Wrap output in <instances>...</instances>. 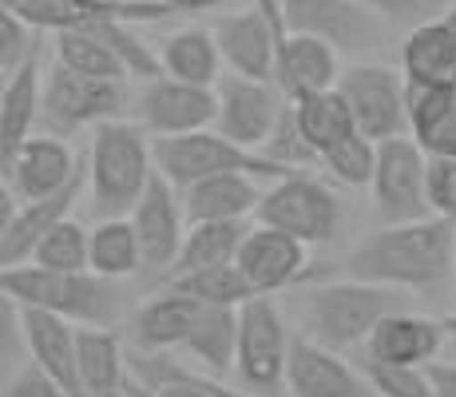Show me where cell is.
Segmentation results:
<instances>
[{
    "label": "cell",
    "instance_id": "cell-1",
    "mask_svg": "<svg viewBox=\"0 0 456 397\" xmlns=\"http://www.w3.org/2000/svg\"><path fill=\"white\" fill-rule=\"evenodd\" d=\"M456 223L441 215L413 219V223H381L362 235L346 254V278L381 282L397 290H436L456 267Z\"/></svg>",
    "mask_w": 456,
    "mask_h": 397
},
{
    "label": "cell",
    "instance_id": "cell-2",
    "mask_svg": "<svg viewBox=\"0 0 456 397\" xmlns=\"http://www.w3.org/2000/svg\"><path fill=\"white\" fill-rule=\"evenodd\" d=\"M409 306H413L409 290L381 286V282H322L302 294L297 334L338 350V354H349V350H365L381 318H389L393 310H409Z\"/></svg>",
    "mask_w": 456,
    "mask_h": 397
},
{
    "label": "cell",
    "instance_id": "cell-3",
    "mask_svg": "<svg viewBox=\"0 0 456 397\" xmlns=\"http://www.w3.org/2000/svg\"><path fill=\"white\" fill-rule=\"evenodd\" d=\"M155 171V144H147L135 123H95L87 144V211L95 219H131Z\"/></svg>",
    "mask_w": 456,
    "mask_h": 397
},
{
    "label": "cell",
    "instance_id": "cell-4",
    "mask_svg": "<svg viewBox=\"0 0 456 397\" xmlns=\"http://www.w3.org/2000/svg\"><path fill=\"white\" fill-rule=\"evenodd\" d=\"M0 290L12 302L60 314L76 326H111L124 314V294L116 278H103L95 270H48L37 262H20V267H4Z\"/></svg>",
    "mask_w": 456,
    "mask_h": 397
},
{
    "label": "cell",
    "instance_id": "cell-5",
    "mask_svg": "<svg viewBox=\"0 0 456 397\" xmlns=\"http://www.w3.org/2000/svg\"><path fill=\"white\" fill-rule=\"evenodd\" d=\"M155 167H159L179 191H187L191 183H199V179H210V175H226V171H242V175L270 179V183L294 171V167L270 159L266 152H254V147H242V144H234V139H226L218 128L155 139Z\"/></svg>",
    "mask_w": 456,
    "mask_h": 397
},
{
    "label": "cell",
    "instance_id": "cell-6",
    "mask_svg": "<svg viewBox=\"0 0 456 397\" xmlns=\"http://www.w3.org/2000/svg\"><path fill=\"white\" fill-rule=\"evenodd\" d=\"M294 334L286 326L278 302L270 294H254L239 306V374L242 390L258 397H278L286 390V366H290Z\"/></svg>",
    "mask_w": 456,
    "mask_h": 397
},
{
    "label": "cell",
    "instance_id": "cell-7",
    "mask_svg": "<svg viewBox=\"0 0 456 397\" xmlns=\"http://www.w3.org/2000/svg\"><path fill=\"white\" fill-rule=\"evenodd\" d=\"M131 95L127 79H95L80 76L72 68L56 64L44 76V112L40 123L52 136H76L84 128H95L103 120H124Z\"/></svg>",
    "mask_w": 456,
    "mask_h": 397
},
{
    "label": "cell",
    "instance_id": "cell-8",
    "mask_svg": "<svg viewBox=\"0 0 456 397\" xmlns=\"http://www.w3.org/2000/svg\"><path fill=\"white\" fill-rule=\"evenodd\" d=\"M377 223H413L428 219V152L413 136H393L377 144V167L370 183Z\"/></svg>",
    "mask_w": 456,
    "mask_h": 397
},
{
    "label": "cell",
    "instance_id": "cell-9",
    "mask_svg": "<svg viewBox=\"0 0 456 397\" xmlns=\"http://www.w3.org/2000/svg\"><path fill=\"white\" fill-rule=\"evenodd\" d=\"M258 223H270L278 231H290L302 243L318 246L330 243L341 227V199L326 179L310 171H290L270 183L258 203Z\"/></svg>",
    "mask_w": 456,
    "mask_h": 397
},
{
    "label": "cell",
    "instance_id": "cell-10",
    "mask_svg": "<svg viewBox=\"0 0 456 397\" xmlns=\"http://www.w3.org/2000/svg\"><path fill=\"white\" fill-rule=\"evenodd\" d=\"M215 92H218L215 128L226 139L254 147V152H262L270 144V136L278 131L286 108H290V95L282 92L278 79H250L239 72H223Z\"/></svg>",
    "mask_w": 456,
    "mask_h": 397
},
{
    "label": "cell",
    "instance_id": "cell-11",
    "mask_svg": "<svg viewBox=\"0 0 456 397\" xmlns=\"http://www.w3.org/2000/svg\"><path fill=\"white\" fill-rule=\"evenodd\" d=\"M409 79L397 68L385 64H354L338 79V92L346 95L349 112L357 120V131L370 139L409 136V108H405Z\"/></svg>",
    "mask_w": 456,
    "mask_h": 397
},
{
    "label": "cell",
    "instance_id": "cell-12",
    "mask_svg": "<svg viewBox=\"0 0 456 397\" xmlns=\"http://www.w3.org/2000/svg\"><path fill=\"white\" fill-rule=\"evenodd\" d=\"M282 12L294 32H310L330 40L338 52H357V56L385 48L393 29L362 0H282Z\"/></svg>",
    "mask_w": 456,
    "mask_h": 397
},
{
    "label": "cell",
    "instance_id": "cell-13",
    "mask_svg": "<svg viewBox=\"0 0 456 397\" xmlns=\"http://www.w3.org/2000/svg\"><path fill=\"white\" fill-rule=\"evenodd\" d=\"M135 116L155 139L203 131L215 128L218 92L207 84H187V79H175L163 72L159 79H147L143 92L135 95Z\"/></svg>",
    "mask_w": 456,
    "mask_h": 397
},
{
    "label": "cell",
    "instance_id": "cell-14",
    "mask_svg": "<svg viewBox=\"0 0 456 397\" xmlns=\"http://www.w3.org/2000/svg\"><path fill=\"white\" fill-rule=\"evenodd\" d=\"M175 183L163 171H155L147 195L139 199V207L131 211V223L139 235V251H143V270L155 278H167L183 251V238H187V211L183 199L175 195Z\"/></svg>",
    "mask_w": 456,
    "mask_h": 397
},
{
    "label": "cell",
    "instance_id": "cell-15",
    "mask_svg": "<svg viewBox=\"0 0 456 397\" xmlns=\"http://www.w3.org/2000/svg\"><path fill=\"white\" fill-rule=\"evenodd\" d=\"M286 393L290 397H377L370 374H357L338 350L294 334L290 366H286Z\"/></svg>",
    "mask_w": 456,
    "mask_h": 397
},
{
    "label": "cell",
    "instance_id": "cell-16",
    "mask_svg": "<svg viewBox=\"0 0 456 397\" xmlns=\"http://www.w3.org/2000/svg\"><path fill=\"white\" fill-rule=\"evenodd\" d=\"M0 175H4V183L16 191V199L28 203V199H48V195H56V191H64L68 183H76L84 171H80V155L64 144V136L44 131V136L24 139L20 152L0 167Z\"/></svg>",
    "mask_w": 456,
    "mask_h": 397
},
{
    "label": "cell",
    "instance_id": "cell-17",
    "mask_svg": "<svg viewBox=\"0 0 456 397\" xmlns=\"http://www.w3.org/2000/svg\"><path fill=\"white\" fill-rule=\"evenodd\" d=\"M302 238H294L290 231H278L270 223L250 227V235L242 238V251H239V267L242 275L250 278V286L258 294H278V290L294 286L297 278L305 275L310 267V254H305Z\"/></svg>",
    "mask_w": 456,
    "mask_h": 397
},
{
    "label": "cell",
    "instance_id": "cell-18",
    "mask_svg": "<svg viewBox=\"0 0 456 397\" xmlns=\"http://www.w3.org/2000/svg\"><path fill=\"white\" fill-rule=\"evenodd\" d=\"M449 330L444 322L413 310H393L389 318L377 322V330L365 342V361H381V366H428L441 358Z\"/></svg>",
    "mask_w": 456,
    "mask_h": 397
},
{
    "label": "cell",
    "instance_id": "cell-19",
    "mask_svg": "<svg viewBox=\"0 0 456 397\" xmlns=\"http://www.w3.org/2000/svg\"><path fill=\"white\" fill-rule=\"evenodd\" d=\"M20 334H24V346H28L32 361H40L72 397H87L84 377H80V338H76V322H68V318H60V314H48V310L20 306Z\"/></svg>",
    "mask_w": 456,
    "mask_h": 397
},
{
    "label": "cell",
    "instance_id": "cell-20",
    "mask_svg": "<svg viewBox=\"0 0 456 397\" xmlns=\"http://www.w3.org/2000/svg\"><path fill=\"white\" fill-rule=\"evenodd\" d=\"M207 302L183 294L175 286H163L155 298H147L135 314H131V342L143 354H167V350H183L187 338L195 334L199 314Z\"/></svg>",
    "mask_w": 456,
    "mask_h": 397
},
{
    "label": "cell",
    "instance_id": "cell-21",
    "mask_svg": "<svg viewBox=\"0 0 456 397\" xmlns=\"http://www.w3.org/2000/svg\"><path fill=\"white\" fill-rule=\"evenodd\" d=\"M84 187H87V171L76 183H68L64 191H56V195L20 203V207L12 211V219L0 223V262H4V267H20V262H28L40 238L72 215V207L80 203Z\"/></svg>",
    "mask_w": 456,
    "mask_h": 397
},
{
    "label": "cell",
    "instance_id": "cell-22",
    "mask_svg": "<svg viewBox=\"0 0 456 397\" xmlns=\"http://www.w3.org/2000/svg\"><path fill=\"white\" fill-rule=\"evenodd\" d=\"M341 72H346V68H341V52L333 48L330 40L286 29L282 48H278V84H282V92L290 95V100L338 87Z\"/></svg>",
    "mask_w": 456,
    "mask_h": 397
},
{
    "label": "cell",
    "instance_id": "cell-23",
    "mask_svg": "<svg viewBox=\"0 0 456 397\" xmlns=\"http://www.w3.org/2000/svg\"><path fill=\"white\" fill-rule=\"evenodd\" d=\"M44 76L48 72H44L40 56H32L28 64H20L12 76H4V92H0V167L20 152V144L40 123Z\"/></svg>",
    "mask_w": 456,
    "mask_h": 397
},
{
    "label": "cell",
    "instance_id": "cell-24",
    "mask_svg": "<svg viewBox=\"0 0 456 397\" xmlns=\"http://www.w3.org/2000/svg\"><path fill=\"white\" fill-rule=\"evenodd\" d=\"M80 338V377L87 397H127L131 358L111 326H76Z\"/></svg>",
    "mask_w": 456,
    "mask_h": 397
},
{
    "label": "cell",
    "instance_id": "cell-25",
    "mask_svg": "<svg viewBox=\"0 0 456 397\" xmlns=\"http://www.w3.org/2000/svg\"><path fill=\"white\" fill-rule=\"evenodd\" d=\"M401 72H405V79H417V84H456V29L444 16L405 32Z\"/></svg>",
    "mask_w": 456,
    "mask_h": 397
},
{
    "label": "cell",
    "instance_id": "cell-26",
    "mask_svg": "<svg viewBox=\"0 0 456 397\" xmlns=\"http://www.w3.org/2000/svg\"><path fill=\"white\" fill-rule=\"evenodd\" d=\"M258 179L242 171H226V175H210L199 179L183 191V211L187 223H203V219H250L258 215Z\"/></svg>",
    "mask_w": 456,
    "mask_h": 397
},
{
    "label": "cell",
    "instance_id": "cell-27",
    "mask_svg": "<svg viewBox=\"0 0 456 397\" xmlns=\"http://www.w3.org/2000/svg\"><path fill=\"white\" fill-rule=\"evenodd\" d=\"M294 108V123L297 131H302L305 147H310L314 155L330 152V147H338L346 136H354L357 131V120L354 112H349L346 95L338 92V87H326V92H310V95H297V100H290Z\"/></svg>",
    "mask_w": 456,
    "mask_h": 397
},
{
    "label": "cell",
    "instance_id": "cell-28",
    "mask_svg": "<svg viewBox=\"0 0 456 397\" xmlns=\"http://www.w3.org/2000/svg\"><path fill=\"white\" fill-rule=\"evenodd\" d=\"M163 72L175 76V79H187V84H207L215 87L226 72V60H223V48L215 40V29H179L163 40Z\"/></svg>",
    "mask_w": 456,
    "mask_h": 397
},
{
    "label": "cell",
    "instance_id": "cell-29",
    "mask_svg": "<svg viewBox=\"0 0 456 397\" xmlns=\"http://www.w3.org/2000/svg\"><path fill=\"white\" fill-rule=\"evenodd\" d=\"M191 361L210 377H231L234 361H239V306H203L195 334L183 346Z\"/></svg>",
    "mask_w": 456,
    "mask_h": 397
},
{
    "label": "cell",
    "instance_id": "cell-30",
    "mask_svg": "<svg viewBox=\"0 0 456 397\" xmlns=\"http://www.w3.org/2000/svg\"><path fill=\"white\" fill-rule=\"evenodd\" d=\"M247 235H250L247 219H203V223H191L187 238H183V251H179V259H175V267L167 278L187 275V270L218 267V262H234Z\"/></svg>",
    "mask_w": 456,
    "mask_h": 397
},
{
    "label": "cell",
    "instance_id": "cell-31",
    "mask_svg": "<svg viewBox=\"0 0 456 397\" xmlns=\"http://www.w3.org/2000/svg\"><path fill=\"white\" fill-rule=\"evenodd\" d=\"M92 270L116 282L143 270V251L131 219H100L92 227Z\"/></svg>",
    "mask_w": 456,
    "mask_h": 397
},
{
    "label": "cell",
    "instance_id": "cell-32",
    "mask_svg": "<svg viewBox=\"0 0 456 397\" xmlns=\"http://www.w3.org/2000/svg\"><path fill=\"white\" fill-rule=\"evenodd\" d=\"M52 52H56V64L72 68L80 76H95V79H131L124 60L116 56L108 40L100 37L95 29H68L56 32L52 40Z\"/></svg>",
    "mask_w": 456,
    "mask_h": 397
},
{
    "label": "cell",
    "instance_id": "cell-33",
    "mask_svg": "<svg viewBox=\"0 0 456 397\" xmlns=\"http://www.w3.org/2000/svg\"><path fill=\"white\" fill-rule=\"evenodd\" d=\"M163 286L183 290V294L199 298V302H207V306H242L247 298L258 294V290L250 286V278L242 275L239 262H218V267L187 270V275L167 278Z\"/></svg>",
    "mask_w": 456,
    "mask_h": 397
},
{
    "label": "cell",
    "instance_id": "cell-34",
    "mask_svg": "<svg viewBox=\"0 0 456 397\" xmlns=\"http://www.w3.org/2000/svg\"><path fill=\"white\" fill-rule=\"evenodd\" d=\"M28 262L48 270H92V231L68 215L64 223H56L40 238Z\"/></svg>",
    "mask_w": 456,
    "mask_h": 397
},
{
    "label": "cell",
    "instance_id": "cell-35",
    "mask_svg": "<svg viewBox=\"0 0 456 397\" xmlns=\"http://www.w3.org/2000/svg\"><path fill=\"white\" fill-rule=\"evenodd\" d=\"M322 171H330L333 183H341V187H370L373 183V167H377V139L362 136V131H354V136H346L338 147H330L326 155H322Z\"/></svg>",
    "mask_w": 456,
    "mask_h": 397
},
{
    "label": "cell",
    "instance_id": "cell-36",
    "mask_svg": "<svg viewBox=\"0 0 456 397\" xmlns=\"http://www.w3.org/2000/svg\"><path fill=\"white\" fill-rule=\"evenodd\" d=\"M84 29H95L103 40L111 44V48H116V56L124 60V68H127L131 79L147 84V79H159L163 76V56L147 40L135 37L131 21H92V24H84Z\"/></svg>",
    "mask_w": 456,
    "mask_h": 397
},
{
    "label": "cell",
    "instance_id": "cell-37",
    "mask_svg": "<svg viewBox=\"0 0 456 397\" xmlns=\"http://www.w3.org/2000/svg\"><path fill=\"white\" fill-rule=\"evenodd\" d=\"M373 390L381 397H441L428 377V366H381V361H365Z\"/></svg>",
    "mask_w": 456,
    "mask_h": 397
},
{
    "label": "cell",
    "instance_id": "cell-38",
    "mask_svg": "<svg viewBox=\"0 0 456 397\" xmlns=\"http://www.w3.org/2000/svg\"><path fill=\"white\" fill-rule=\"evenodd\" d=\"M40 29H32L28 21H20L16 12L0 8V76H12L20 64H28L37 56V37Z\"/></svg>",
    "mask_w": 456,
    "mask_h": 397
},
{
    "label": "cell",
    "instance_id": "cell-39",
    "mask_svg": "<svg viewBox=\"0 0 456 397\" xmlns=\"http://www.w3.org/2000/svg\"><path fill=\"white\" fill-rule=\"evenodd\" d=\"M362 4L373 8L377 16H385L393 29H417V24L444 16L449 0H362Z\"/></svg>",
    "mask_w": 456,
    "mask_h": 397
},
{
    "label": "cell",
    "instance_id": "cell-40",
    "mask_svg": "<svg viewBox=\"0 0 456 397\" xmlns=\"http://www.w3.org/2000/svg\"><path fill=\"white\" fill-rule=\"evenodd\" d=\"M428 207L456 223V155H428Z\"/></svg>",
    "mask_w": 456,
    "mask_h": 397
},
{
    "label": "cell",
    "instance_id": "cell-41",
    "mask_svg": "<svg viewBox=\"0 0 456 397\" xmlns=\"http://www.w3.org/2000/svg\"><path fill=\"white\" fill-rule=\"evenodd\" d=\"M4 397H72L40 361L16 366V374L4 382Z\"/></svg>",
    "mask_w": 456,
    "mask_h": 397
},
{
    "label": "cell",
    "instance_id": "cell-42",
    "mask_svg": "<svg viewBox=\"0 0 456 397\" xmlns=\"http://www.w3.org/2000/svg\"><path fill=\"white\" fill-rule=\"evenodd\" d=\"M420 147H425L428 155H456V92H452L449 112H444L441 123L433 128V136H428Z\"/></svg>",
    "mask_w": 456,
    "mask_h": 397
},
{
    "label": "cell",
    "instance_id": "cell-43",
    "mask_svg": "<svg viewBox=\"0 0 456 397\" xmlns=\"http://www.w3.org/2000/svg\"><path fill=\"white\" fill-rule=\"evenodd\" d=\"M428 377H433L441 397H456V361H428Z\"/></svg>",
    "mask_w": 456,
    "mask_h": 397
},
{
    "label": "cell",
    "instance_id": "cell-44",
    "mask_svg": "<svg viewBox=\"0 0 456 397\" xmlns=\"http://www.w3.org/2000/svg\"><path fill=\"white\" fill-rule=\"evenodd\" d=\"M163 4H171V12H215L231 0H163Z\"/></svg>",
    "mask_w": 456,
    "mask_h": 397
},
{
    "label": "cell",
    "instance_id": "cell-45",
    "mask_svg": "<svg viewBox=\"0 0 456 397\" xmlns=\"http://www.w3.org/2000/svg\"><path fill=\"white\" fill-rule=\"evenodd\" d=\"M444 330H449V342L456 346V314H449V318H444Z\"/></svg>",
    "mask_w": 456,
    "mask_h": 397
},
{
    "label": "cell",
    "instance_id": "cell-46",
    "mask_svg": "<svg viewBox=\"0 0 456 397\" xmlns=\"http://www.w3.org/2000/svg\"><path fill=\"white\" fill-rule=\"evenodd\" d=\"M444 21H449L452 29H456V0H449V8H444Z\"/></svg>",
    "mask_w": 456,
    "mask_h": 397
},
{
    "label": "cell",
    "instance_id": "cell-47",
    "mask_svg": "<svg viewBox=\"0 0 456 397\" xmlns=\"http://www.w3.org/2000/svg\"><path fill=\"white\" fill-rule=\"evenodd\" d=\"M452 267H456V251H452Z\"/></svg>",
    "mask_w": 456,
    "mask_h": 397
},
{
    "label": "cell",
    "instance_id": "cell-48",
    "mask_svg": "<svg viewBox=\"0 0 456 397\" xmlns=\"http://www.w3.org/2000/svg\"><path fill=\"white\" fill-rule=\"evenodd\" d=\"M377 397H381V393H377Z\"/></svg>",
    "mask_w": 456,
    "mask_h": 397
}]
</instances>
